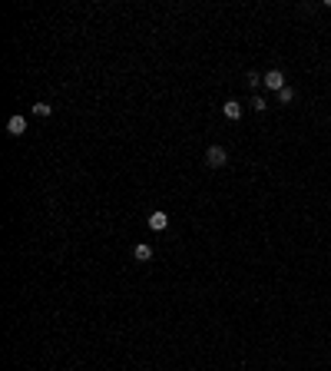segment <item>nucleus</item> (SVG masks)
Segmentation results:
<instances>
[{
	"mask_svg": "<svg viewBox=\"0 0 331 371\" xmlns=\"http://www.w3.org/2000/svg\"><path fill=\"white\" fill-rule=\"evenodd\" d=\"M225 163H229V153H225V146H209V149H205V166L222 169Z\"/></svg>",
	"mask_w": 331,
	"mask_h": 371,
	"instance_id": "obj_1",
	"label": "nucleus"
},
{
	"mask_svg": "<svg viewBox=\"0 0 331 371\" xmlns=\"http://www.w3.org/2000/svg\"><path fill=\"white\" fill-rule=\"evenodd\" d=\"M262 83L268 86V90H275V93H282L285 90V76H282V70H268L265 76H262Z\"/></svg>",
	"mask_w": 331,
	"mask_h": 371,
	"instance_id": "obj_2",
	"label": "nucleus"
},
{
	"mask_svg": "<svg viewBox=\"0 0 331 371\" xmlns=\"http://www.w3.org/2000/svg\"><path fill=\"white\" fill-rule=\"evenodd\" d=\"M7 133H10V136H23V133H27V120H23V116H10V120H7Z\"/></svg>",
	"mask_w": 331,
	"mask_h": 371,
	"instance_id": "obj_3",
	"label": "nucleus"
},
{
	"mask_svg": "<svg viewBox=\"0 0 331 371\" xmlns=\"http://www.w3.org/2000/svg\"><path fill=\"white\" fill-rule=\"evenodd\" d=\"M166 225H169V215L166 212H149V229L153 232H163Z\"/></svg>",
	"mask_w": 331,
	"mask_h": 371,
	"instance_id": "obj_4",
	"label": "nucleus"
},
{
	"mask_svg": "<svg viewBox=\"0 0 331 371\" xmlns=\"http://www.w3.org/2000/svg\"><path fill=\"white\" fill-rule=\"evenodd\" d=\"M222 113H225V120H239V116H242V106H239L235 100H229L225 106H222Z\"/></svg>",
	"mask_w": 331,
	"mask_h": 371,
	"instance_id": "obj_5",
	"label": "nucleus"
},
{
	"mask_svg": "<svg viewBox=\"0 0 331 371\" xmlns=\"http://www.w3.org/2000/svg\"><path fill=\"white\" fill-rule=\"evenodd\" d=\"M133 255H136V262H149V259H153V245H136Z\"/></svg>",
	"mask_w": 331,
	"mask_h": 371,
	"instance_id": "obj_6",
	"label": "nucleus"
},
{
	"mask_svg": "<svg viewBox=\"0 0 331 371\" xmlns=\"http://www.w3.org/2000/svg\"><path fill=\"white\" fill-rule=\"evenodd\" d=\"M50 113H53L50 103H33V116H50Z\"/></svg>",
	"mask_w": 331,
	"mask_h": 371,
	"instance_id": "obj_7",
	"label": "nucleus"
},
{
	"mask_svg": "<svg viewBox=\"0 0 331 371\" xmlns=\"http://www.w3.org/2000/svg\"><path fill=\"white\" fill-rule=\"evenodd\" d=\"M292 100H295V90H292V86H285V90L278 93V103H282V106H288Z\"/></svg>",
	"mask_w": 331,
	"mask_h": 371,
	"instance_id": "obj_8",
	"label": "nucleus"
},
{
	"mask_svg": "<svg viewBox=\"0 0 331 371\" xmlns=\"http://www.w3.org/2000/svg\"><path fill=\"white\" fill-rule=\"evenodd\" d=\"M252 106H255V110H258V113H262V110H268V103H265V100H262V96H252Z\"/></svg>",
	"mask_w": 331,
	"mask_h": 371,
	"instance_id": "obj_9",
	"label": "nucleus"
}]
</instances>
